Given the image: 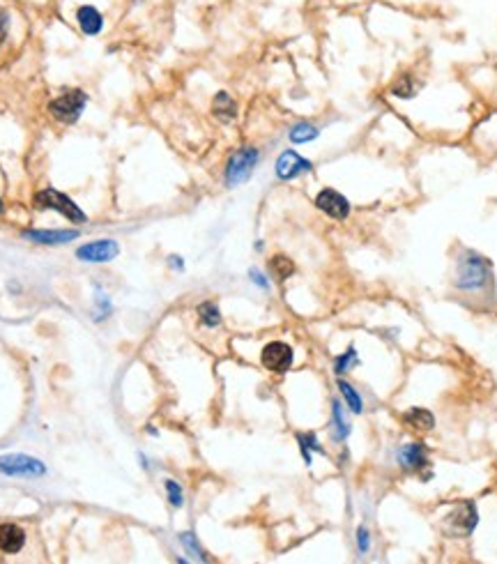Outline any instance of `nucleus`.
<instances>
[{
  "instance_id": "1",
  "label": "nucleus",
  "mask_w": 497,
  "mask_h": 564,
  "mask_svg": "<svg viewBox=\"0 0 497 564\" xmlns=\"http://www.w3.org/2000/svg\"><path fill=\"white\" fill-rule=\"evenodd\" d=\"M491 265L474 251H465L456 265V286L463 290H477L488 281Z\"/></svg>"
},
{
  "instance_id": "2",
  "label": "nucleus",
  "mask_w": 497,
  "mask_h": 564,
  "mask_svg": "<svg viewBox=\"0 0 497 564\" xmlns=\"http://www.w3.org/2000/svg\"><path fill=\"white\" fill-rule=\"evenodd\" d=\"M260 159V152L256 147H240L231 154L228 164H226V185L238 187L242 182H247L254 173L256 164Z\"/></svg>"
},
{
  "instance_id": "3",
  "label": "nucleus",
  "mask_w": 497,
  "mask_h": 564,
  "mask_svg": "<svg viewBox=\"0 0 497 564\" xmlns=\"http://www.w3.org/2000/svg\"><path fill=\"white\" fill-rule=\"evenodd\" d=\"M35 205L44 207V210H56L74 223L85 221V214L81 212V207H78L69 196L56 192V189H42V192L35 194Z\"/></svg>"
},
{
  "instance_id": "4",
  "label": "nucleus",
  "mask_w": 497,
  "mask_h": 564,
  "mask_svg": "<svg viewBox=\"0 0 497 564\" xmlns=\"http://www.w3.org/2000/svg\"><path fill=\"white\" fill-rule=\"evenodd\" d=\"M85 104H88V94H85L83 90H69V92L63 94V97L51 102L49 111H51V116H54L56 120H60V123L72 125V123H76L78 118H81Z\"/></svg>"
},
{
  "instance_id": "5",
  "label": "nucleus",
  "mask_w": 497,
  "mask_h": 564,
  "mask_svg": "<svg viewBox=\"0 0 497 564\" xmlns=\"http://www.w3.org/2000/svg\"><path fill=\"white\" fill-rule=\"evenodd\" d=\"M0 472L10 477H39L47 472V467L42 461L25 454H10L0 456Z\"/></svg>"
},
{
  "instance_id": "6",
  "label": "nucleus",
  "mask_w": 497,
  "mask_h": 564,
  "mask_svg": "<svg viewBox=\"0 0 497 564\" xmlns=\"http://www.w3.org/2000/svg\"><path fill=\"white\" fill-rule=\"evenodd\" d=\"M260 360H263L265 369L274 371V373H286L293 364V348L283 341H272L263 348Z\"/></svg>"
},
{
  "instance_id": "7",
  "label": "nucleus",
  "mask_w": 497,
  "mask_h": 564,
  "mask_svg": "<svg viewBox=\"0 0 497 564\" xmlns=\"http://www.w3.org/2000/svg\"><path fill=\"white\" fill-rule=\"evenodd\" d=\"M118 242L113 240H97V242H88V245L78 247L76 256L83 260V263H109L118 256Z\"/></svg>"
},
{
  "instance_id": "8",
  "label": "nucleus",
  "mask_w": 497,
  "mask_h": 564,
  "mask_svg": "<svg viewBox=\"0 0 497 564\" xmlns=\"http://www.w3.org/2000/svg\"><path fill=\"white\" fill-rule=\"evenodd\" d=\"M316 205L320 212H325L331 219H345L350 214V203L343 194H338L336 189H322L316 196Z\"/></svg>"
},
{
  "instance_id": "9",
  "label": "nucleus",
  "mask_w": 497,
  "mask_h": 564,
  "mask_svg": "<svg viewBox=\"0 0 497 564\" xmlns=\"http://www.w3.org/2000/svg\"><path fill=\"white\" fill-rule=\"evenodd\" d=\"M311 168H313L311 161L300 157L295 150H286V152H281V157L276 159V176L281 180H293V178L302 176V173H309Z\"/></svg>"
},
{
  "instance_id": "10",
  "label": "nucleus",
  "mask_w": 497,
  "mask_h": 564,
  "mask_svg": "<svg viewBox=\"0 0 497 564\" xmlns=\"http://www.w3.org/2000/svg\"><path fill=\"white\" fill-rule=\"evenodd\" d=\"M398 463L407 472L419 470V467H424L426 463H429L426 447L422 445V442H410V445H403V447H400V451H398Z\"/></svg>"
},
{
  "instance_id": "11",
  "label": "nucleus",
  "mask_w": 497,
  "mask_h": 564,
  "mask_svg": "<svg viewBox=\"0 0 497 564\" xmlns=\"http://www.w3.org/2000/svg\"><path fill=\"white\" fill-rule=\"evenodd\" d=\"M25 544V532L14 523H3L0 525V551L7 555H14L23 548Z\"/></svg>"
},
{
  "instance_id": "12",
  "label": "nucleus",
  "mask_w": 497,
  "mask_h": 564,
  "mask_svg": "<svg viewBox=\"0 0 497 564\" xmlns=\"http://www.w3.org/2000/svg\"><path fill=\"white\" fill-rule=\"evenodd\" d=\"M23 238L37 245H67L78 238V231H25Z\"/></svg>"
},
{
  "instance_id": "13",
  "label": "nucleus",
  "mask_w": 497,
  "mask_h": 564,
  "mask_svg": "<svg viewBox=\"0 0 497 564\" xmlns=\"http://www.w3.org/2000/svg\"><path fill=\"white\" fill-rule=\"evenodd\" d=\"M76 21L78 25H81V30L85 35H97L102 30V14L94 10L92 5H83V7H78V12H76Z\"/></svg>"
},
{
  "instance_id": "14",
  "label": "nucleus",
  "mask_w": 497,
  "mask_h": 564,
  "mask_svg": "<svg viewBox=\"0 0 497 564\" xmlns=\"http://www.w3.org/2000/svg\"><path fill=\"white\" fill-rule=\"evenodd\" d=\"M451 523L458 527V532H463V534L472 532L477 525V509L472 502H465V505L451 516Z\"/></svg>"
},
{
  "instance_id": "15",
  "label": "nucleus",
  "mask_w": 497,
  "mask_h": 564,
  "mask_svg": "<svg viewBox=\"0 0 497 564\" xmlns=\"http://www.w3.org/2000/svg\"><path fill=\"white\" fill-rule=\"evenodd\" d=\"M403 419L415 431H431L435 427V417L429 410H424V407H412V410H407Z\"/></svg>"
},
{
  "instance_id": "16",
  "label": "nucleus",
  "mask_w": 497,
  "mask_h": 564,
  "mask_svg": "<svg viewBox=\"0 0 497 564\" xmlns=\"http://www.w3.org/2000/svg\"><path fill=\"white\" fill-rule=\"evenodd\" d=\"M212 111H214V116L223 120V123H228V120L235 118V113H238V106H235V102L231 99V94L228 92H219L214 97V104H212Z\"/></svg>"
},
{
  "instance_id": "17",
  "label": "nucleus",
  "mask_w": 497,
  "mask_h": 564,
  "mask_svg": "<svg viewBox=\"0 0 497 564\" xmlns=\"http://www.w3.org/2000/svg\"><path fill=\"white\" fill-rule=\"evenodd\" d=\"M288 136H290L293 143H309L318 136V127H313L309 123H297L290 129V134Z\"/></svg>"
},
{
  "instance_id": "18",
  "label": "nucleus",
  "mask_w": 497,
  "mask_h": 564,
  "mask_svg": "<svg viewBox=\"0 0 497 564\" xmlns=\"http://www.w3.org/2000/svg\"><path fill=\"white\" fill-rule=\"evenodd\" d=\"M269 270H272V274L278 281H283L295 272V265H293V260H288L286 256H274L269 260Z\"/></svg>"
},
{
  "instance_id": "19",
  "label": "nucleus",
  "mask_w": 497,
  "mask_h": 564,
  "mask_svg": "<svg viewBox=\"0 0 497 564\" xmlns=\"http://www.w3.org/2000/svg\"><path fill=\"white\" fill-rule=\"evenodd\" d=\"M331 415H334V431H331V436H334V440H343L348 433H350V424L345 422L343 410H341V403H338V401H334Z\"/></svg>"
},
{
  "instance_id": "20",
  "label": "nucleus",
  "mask_w": 497,
  "mask_h": 564,
  "mask_svg": "<svg viewBox=\"0 0 497 564\" xmlns=\"http://www.w3.org/2000/svg\"><path fill=\"white\" fill-rule=\"evenodd\" d=\"M198 316H200V323L207 327H214L221 323V314L214 302H203V305L198 307Z\"/></svg>"
},
{
  "instance_id": "21",
  "label": "nucleus",
  "mask_w": 497,
  "mask_h": 564,
  "mask_svg": "<svg viewBox=\"0 0 497 564\" xmlns=\"http://www.w3.org/2000/svg\"><path fill=\"white\" fill-rule=\"evenodd\" d=\"M338 389H341V394L345 396V401H348V405H350V410L352 412H362V398H360V394L355 392V387L348 385L345 380H338Z\"/></svg>"
},
{
  "instance_id": "22",
  "label": "nucleus",
  "mask_w": 497,
  "mask_h": 564,
  "mask_svg": "<svg viewBox=\"0 0 497 564\" xmlns=\"http://www.w3.org/2000/svg\"><path fill=\"white\" fill-rule=\"evenodd\" d=\"M297 440L302 442V451H304V461L311 463V454H309V449H316L322 454V447L318 445V438L313 436V433H300Z\"/></svg>"
},
{
  "instance_id": "23",
  "label": "nucleus",
  "mask_w": 497,
  "mask_h": 564,
  "mask_svg": "<svg viewBox=\"0 0 497 564\" xmlns=\"http://www.w3.org/2000/svg\"><path fill=\"white\" fill-rule=\"evenodd\" d=\"M166 493H168V500H171L173 507H182V502H185V498H182V489L173 479L166 482Z\"/></svg>"
},
{
  "instance_id": "24",
  "label": "nucleus",
  "mask_w": 497,
  "mask_h": 564,
  "mask_svg": "<svg viewBox=\"0 0 497 564\" xmlns=\"http://www.w3.org/2000/svg\"><path fill=\"white\" fill-rule=\"evenodd\" d=\"M394 94L400 99H405V97H415V88H412V83H410L407 76H403L396 85H394Z\"/></svg>"
},
{
  "instance_id": "25",
  "label": "nucleus",
  "mask_w": 497,
  "mask_h": 564,
  "mask_svg": "<svg viewBox=\"0 0 497 564\" xmlns=\"http://www.w3.org/2000/svg\"><path fill=\"white\" fill-rule=\"evenodd\" d=\"M180 541L185 544V548L191 553V555H196L198 560H205V555L200 553V548H198V544H196V539H194V534H189V532H185V534H180Z\"/></svg>"
},
{
  "instance_id": "26",
  "label": "nucleus",
  "mask_w": 497,
  "mask_h": 564,
  "mask_svg": "<svg viewBox=\"0 0 497 564\" xmlns=\"http://www.w3.org/2000/svg\"><path fill=\"white\" fill-rule=\"evenodd\" d=\"M355 362H357V352H355V348H350V350L343 355V357L336 360V373H345L348 367H350V364H355Z\"/></svg>"
},
{
  "instance_id": "27",
  "label": "nucleus",
  "mask_w": 497,
  "mask_h": 564,
  "mask_svg": "<svg viewBox=\"0 0 497 564\" xmlns=\"http://www.w3.org/2000/svg\"><path fill=\"white\" fill-rule=\"evenodd\" d=\"M357 534H360V551L366 553V548H369V532H366L364 527H360V532Z\"/></svg>"
},
{
  "instance_id": "28",
  "label": "nucleus",
  "mask_w": 497,
  "mask_h": 564,
  "mask_svg": "<svg viewBox=\"0 0 497 564\" xmlns=\"http://www.w3.org/2000/svg\"><path fill=\"white\" fill-rule=\"evenodd\" d=\"M251 276H254V281L258 283V286H263V288H267V281H265V276L260 274L258 270H251Z\"/></svg>"
},
{
  "instance_id": "29",
  "label": "nucleus",
  "mask_w": 497,
  "mask_h": 564,
  "mask_svg": "<svg viewBox=\"0 0 497 564\" xmlns=\"http://www.w3.org/2000/svg\"><path fill=\"white\" fill-rule=\"evenodd\" d=\"M171 260H173V265H176V267H182V260H180V258H176V256H173Z\"/></svg>"
},
{
  "instance_id": "30",
  "label": "nucleus",
  "mask_w": 497,
  "mask_h": 564,
  "mask_svg": "<svg viewBox=\"0 0 497 564\" xmlns=\"http://www.w3.org/2000/svg\"><path fill=\"white\" fill-rule=\"evenodd\" d=\"M0 212H3V201H0Z\"/></svg>"
},
{
  "instance_id": "31",
  "label": "nucleus",
  "mask_w": 497,
  "mask_h": 564,
  "mask_svg": "<svg viewBox=\"0 0 497 564\" xmlns=\"http://www.w3.org/2000/svg\"><path fill=\"white\" fill-rule=\"evenodd\" d=\"M0 37H3V30H0Z\"/></svg>"
}]
</instances>
